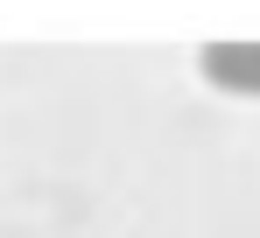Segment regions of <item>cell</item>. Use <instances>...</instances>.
I'll return each instance as SVG.
<instances>
[{"mask_svg":"<svg viewBox=\"0 0 260 238\" xmlns=\"http://www.w3.org/2000/svg\"><path fill=\"white\" fill-rule=\"evenodd\" d=\"M204 77L225 84V91H260V42H211Z\"/></svg>","mask_w":260,"mask_h":238,"instance_id":"6da1fadb","label":"cell"}]
</instances>
